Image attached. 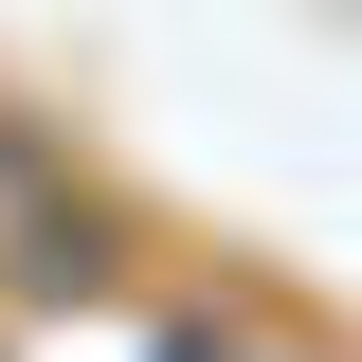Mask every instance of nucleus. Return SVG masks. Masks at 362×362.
<instances>
[{
	"instance_id": "1",
	"label": "nucleus",
	"mask_w": 362,
	"mask_h": 362,
	"mask_svg": "<svg viewBox=\"0 0 362 362\" xmlns=\"http://www.w3.org/2000/svg\"><path fill=\"white\" fill-rule=\"evenodd\" d=\"M199 362H308V344H199Z\"/></svg>"
}]
</instances>
